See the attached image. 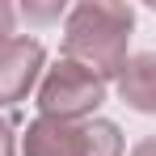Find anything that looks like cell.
Listing matches in <instances>:
<instances>
[{
	"label": "cell",
	"instance_id": "8",
	"mask_svg": "<svg viewBox=\"0 0 156 156\" xmlns=\"http://www.w3.org/2000/svg\"><path fill=\"white\" fill-rule=\"evenodd\" d=\"M17 152V139H13V122L0 118V156H13Z\"/></svg>",
	"mask_w": 156,
	"mask_h": 156
},
{
	"label": "cell",
	"instance_id": "9",
	"mask_svg": "<svg viewBox=\"0 0 156 156\" xmlns=\"http://www.w3.org/2000/svg\"><path fill=\"white\" fill-rule=\"evenodd\" d=\"M131 156H156V135H148V139H139V144L131 148Z\"/></svg>",
	"mask_w": 156,
	"mask_h": 156
},
{
	"label": "cell",
	"instance_id": "1",
	"mask_svg": "<svg viewBox=\"0 0 156 156\" xmlns=\"http://www.w3.org/2000/svg\"><path fill=\"white\" fill-rule=\"evenodd\" d=\"M135 9L122 0H80L63 21V59L89 68L97 80H114L127 63Z\"/></svg>",
	"mask_w": 156,
	"mask_h": 156
},
{
	"label": "cell",
	"instance_id": "5",
	"mask_svg": "<svg viewBox=\"0 0 156 156\" xmlns=\"http://www.w3.org/2000/svg\"><path fill=\"white\" fill-rule=\"evenodd\" d=\"M114 84H118V97L135 114H156V51L127 55V63L114 76Z\"/></svg>",
	"mask_w": 156,
	"mask_h": 156
},
{
	"label": "cell",
	"instance_id": "3",
	"mask_svg": "<svg viewBox=\"0 0 156 156\" xmlns=\"http://www.w3.org/2000/svg\"><path fill=\"white\" fill-rule=\"evenodd\" d=\"M42 68H47V47H42L38 38L13 34V38L0 47V105L26 101V93L38 84Z\"/></svg>",
	"mask_w": 156,
	"mask_h": 156
},
{
	"label": "cell",
	"instance_id": "4",
	"mask_svg": "<svg viewBox=\"0 0 156 156\" xmlns=\"http://www.w3.org/2000/svg\"><path fill=\"white\" fill-rule=\"evenodd\" d=\"M26 156H84V122H63V118H34L21 139Z\"/></svg>",
	"mask_w": 156,
	"mask_h": 156
},
{
	"label": "cell",
	"instance_id": "7",
	"mask_svg": "<svg viewBox=\"0 0 156 156\" xmlns=\"http://www.w3.org/2000/svg\"><path fill=\"white\" fill-rule=\"evenodd\" d=\"M13 26H17V9H13L9 0H0V47L13 38Z\"/></svg>",
	"mask_w": 156,
	"mask_h": 156
},
{
	"label": "cell",
	"instance_id": "2",
	"mask_svg": "<svg viewBox=\"0 0 156 156\" xmlns=\"http://www.w3.org/2000/svg\"><path fill=\"white\" fill-rule=\"evenodd\" d=\"M105 105V80H97L89 68L72 59H59L38 80V114L63 118V122H89Z\"/></svg>",
	"mask_w": 156,
	"mask_h": 156
},
{
	"label": "cell",
	"instance_id": "6",
	"mask_svg": "<svg viewBox=\"0 0 156 156\" xmlns=\"http://www.w3.org/2000/svg\"><path fill=\"white\" fill-rule=\"evenodd\" d=\"M122 131L110 118H89L84 122V156H122Z\"/></svg>",
	"mask_w": 156,
	"mask_h": 156
}]
</instances>
